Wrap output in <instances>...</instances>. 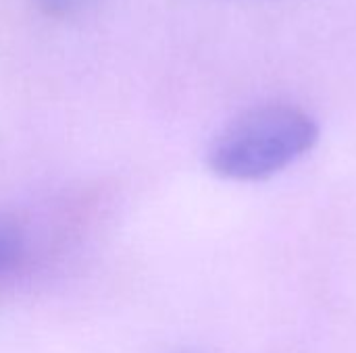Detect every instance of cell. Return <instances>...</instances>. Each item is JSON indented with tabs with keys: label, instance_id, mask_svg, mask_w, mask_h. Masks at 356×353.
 I'll use <instances>...</instances> for the list:
<instances>
[{
	"label": "cell",
	"instance_id": "7a4b0ae2",
	"mask_svg": "<svg viewBox=\"0 0 356 353\" xmlns=\"http://www.w3.org/2000/svg\"><path fill=\"white\" fill-rule=\"evenodd\" d=\"M21 256H23L21 233L13 225L0 221V277L15 270L21 262Z\"/></svg>",
	"mask_w": 356,
	"mask_h": 353
},
{
	"label": "cell",
	"instance_id": "3957f363",
	"mask_svg": "<svg viewBox=\"0 0 356 353\" xmlns=\"http://www.w3.org/2000/svg\"><path fill=\"white\" fill-rule=\"evenodd\" d=\"M35 6L54 19H69L75 17L83 10H88L90 6H94L98 0H33Z\"/></svg>",
	"mask_w": 356,
	"mask_h": 353
},
{
	"label": "cell",
	"instance_id": "6da1fadb",
	"mask_svg": "<svg viewBox=\"0 0 356 353\" xmlns=\"http://www.w3.org/2000/svg\"><path fill=\"white\" fill-rule=\"evenodd\" d=\"M321 127L313 114L294 104H263L234 119L211 144L209 169L229 181H265L319 141Z\"/></svg>",
	"mask_w": 356,
	"mask_h": 353
}]
</instances>
